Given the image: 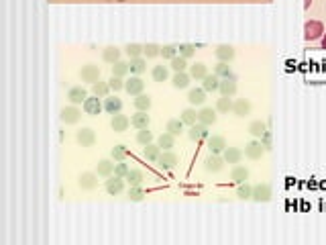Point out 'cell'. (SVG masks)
Listing matches in <instances>:
<instances>
[{"label": "cell", "instance_id": "obj_1", "mask_svg": "<svg viewBox=\"0 0 326 245\" xmlns=\"http://www.w3.org/2000/svg\"><path fill=\"white\" fill-rule=\"evenodd\" d=\"M60 119L64 125H75L80 119H82V110L78 108V104H69V106H64L62 112H60Z\"/></svg>", "mask_w": 326, "mask_h": 245}, {"label": "cell", "instance_id": "obj_2", "mask_svg": "<svg viewBox=\"0 0 326 245\" xmlns=\"http://www.w3.org/2000/svg\"><path fill=\"white\" fill-rule=\"evenodd\" d=\"M324 35V25L320 21H308L304 25V39L306 41H316Z\"/></svg>", "mask_w": 326, "mask_h": 245}, {"label": "cell", "instance_id": "obj_3", "mask_svg": "<svg viewBox=\"0 0 326 245\" xmlns=\"http://www.w3.org/2000/svg\"><path fill=\"white\" fill-rule=\"evenodd\" d=\"M80 78H82V82L96 84V82L100 80V68L94 66V64H86V66L80 70Z\"/></svg>", "mask_w": 326, "mask_h": 245}, {"label": "cell", "instance_id": "obj_4", "mask_svg": "<svg viewBox=\"0 0 326 245\" xmlns=\"http://www.w3.org/2000/svg\"><path fill=\"white\" fill-rule=\"evenodd\" d=\"M104 188H106V192H108L110 196H117V194L123 192V188H125V178H121V176H117V174H112V176H108V180L104 182Z\"/></svg>", "mask_w": 326, "mask_h": 245}, {"label": "cell", "instance_id": "obj_5", "mask_svg": "<svg viewBox=\"0 0 326 245\" xmlns=\"http://www.w3.org/2000/svg\"><path fill=\"white\" fill-rule=\"evenodd\" d=\"M271 196H273V192H271V186L269 184H257V186H253L251 200H255V202H269Z\"/></svg>", "mask_w": 326, "mask_h": 245}, {"label": "cell", "instance_id": "obj_6", "mask_svg": "<svg viewBox=\"0 0 326 245\" xmlns=\"http://www.w3.org/2000/svg\"><path fill=\"white\" fill-rule=\"evenodd\" d=\"M265 154V147H263V143H261V139L259 141H249L247 145H245V156L249 158V160H261V156Z\"/></svg>", "mask_w": 326, "mask_h": 245}, {"label": "cell", "instance_id": "obj_7", "mask_svg": "<svg viewBox=\"0 0 326 245\" xmlns=\"http://www.w3.org/2000/svg\"><path fill=\"white\" fill-rule=\"evenodd\" d=\"M222 165H224V158H220L218 154H210L204 160V169H206V172L216 174V172H220V169H222Z\"/></svg>", "mask_w": 326, "mask_h": 245}, {"label": "cell", "instance_id": "obj_8", "mask_svg": "<svg viewBox=\"0 0 326 245\" xmlns=\"http://www.w3.org/2000/svg\"><path fill=\"white\" fill-rule=\"evenodd\" d=\"M125 90L130 94V96H139V94H143V90H145V82L139 76H130V80L125 82Z\"/></svg>", "mask_w": 326, "mask_h": 245}, {"label": "cell", "instance_id": "obj_9", "mask_svg": "<svg viewBox=\"0 0 326 245\" xmlns=\"http://www.w3.org/2000/svg\"><path fill=\"white\" fill-rule=\"evenodd\" d=\"M84 112L86 115H100V110L104 108V104H100V96H88L86 100H84Z\"/></svg>", "mask_w": 326, "mask_h": 245}, {"label": "cell", "instance_id": "obj_10", "mask_svg": "<svg viewBox=\"0 0 326 245\" xmlns=\"http://www.w3.org/2000/svg\"><path fill=\"white\" fill-rule=\"evenodd\" d=\"M86 98H88V92H86V88H82V86H71V88L67 90V100H69L71 104H84Z\"/></svg>", "mask_w": 326, "mask_h": 245}, {"label": "cell", "instance_id": "obj_11", "mask_svg": "<svg viewBox=\"0 0 326 245\" xmlns=\"http://www.w3.org/2000/svg\"><path fill=\"white\" fill-rule=\"evenodd\" d=\"M188 137H190L192 141L208 139V137H210V131H208V127H206V125L196 123V125H192V127H190V131H188Z\"/></svg>", "mask_w": 326, "mask_h": 245}, {"label": "cell", "instance_id": "obj_12", "mask_svg": "<svg viewBox=\"0 0 326 245\" xmlns=\"http://www.w3.org/2000/svg\"><path fill=\"white\" fill-rule=\"evenodd\" d=\"M218 92L222 94V96H235V94H237V78H235V76H231V78H220Z\"/></svg>", "mask_w": 326, "mask_h": 245}, {"label": "cell", "instance_id": "obj_13", "mask_svg": "<svg viewBox=\"0 0 326 245\" xmlns=\"http://www.w3.org/2000/svg\"><path fill=\"white\" fill-rule=\"evenodd\" d=\"M75 139H78V143H80L82 147H94V143H96V133H94L92 129L84 127V129H80V131H78V135H75Z\"/></svg>", "mask_w": 326, "mask_h": 245}, {"label": "cell", "instance_id": "obj_14", "mask_svg": "<svg viewBox=\"0 0 326 245\" xmlns=\"http://www.w3.org/2000/svg\"><path fill=\"white\" fill-rule=\"evenodd\" d=\"M157 163H159L163 169H174V167L180 163V158H178V156H176V154L169 149V152H161V156H159Z\"/></svg>", "mask_w": 326, "mask_h": 245}, {"label": "cell", "instance_id": "obj_15", "mask_svg": "<svg viewBox=\"0 0 326 245\" xmlns=\"http://www.w3.org/2000/svg\"><path fill=\"white\" fill-rule=\"evenodd\" d=\"M214 55H216V60L218 62H233L235 60V47L233 45H218L216 49H214Z\"/></svg>", "mask_w": 326, "mask_h": 245}, {"label": "cell", "instance_id": "obj_16", "mask_svg": "<svg viewBox=\"0 0 326 245\" xmlns=\"http://www.w3.org/2000/svg\"><path fill=\"white\" fill-rule=\"evenodd\" d=\"M130 125V119L127 115H121V112H117V115H112V121H110V127L112 131H117V133H123V131H127Z\"/></svg>", "mask_w": 326, "mask_h": 245}, {"label": "cell", "instance_id": "obj_17", "mask_svg": "<svg viewBox=\"0 0 326 245\" xmlns=\"http://www.w3.org/2000/svg\"><path fill=\"white\" fill-rule=\"evenodd\" d=\"M80 188L82 190H94L96 186H98V174H92V172H84L78 180Z\"/></svg>", "mask_w": 326, "mask_h": 245}, {"label": "cell", "instance_id": "obj_18", "mask_svg": "<svg viewBox=\"0 0 326 245\" xmlns=\"http://www.w3.org/2000/svg\"><path fill=\"white\" fill-rule=\"evenodd\" d=\"M226 139L222 135H212V137H208V149H210V154H222L224 149H226Z\"/></svg>", "mask_w": 326, "mask_h": 245}, {"label": "cell", "instance_id": "obj_19", "mask_svg": "<svg viewBox=\"0 0 326 245\" xmlns=\"http://www.w3.org/2000/svg\"><path fill=\"white\" fill-rule=\"evenodd\" d=\"M121 49L119 47H114V45H108V47H104L102 49V60L106 62V64H117V62H121Z\"/></svg>", "mask_w": 326, "mask_h": 245}, {"label": "cell", "instance_id": "obj_20", "mask_svg": "<svg viewBox=\"0 0 326 245\" xmlns=\"http://www.w3.org/2000/svg\"><path fill=\"white\" fill-rule=\"evenodd\" d=\"M149 115H147V110H137L135 115L130 117V125L135 127V129H147L149 127Z\"/></svg>", "mask_w": 326, "mask_h": 245}, {"label": "cell", "instance_id": "obj_21", "mask_svg": "<svg viewBox=\"0 0 326 245\" xmlns=\"http://www.w3.org/2000/svg\"><path fill=\"white\" fill-rule=\"evenodd\" d=\"M161 152H163V149H161L159 145H153V143L143 145V158H145L147 162H157L159 156H161Z\"/></svg>", "mask_w": 326, "mask_h": 245}, {"label": "cell", "instance_id": "obj_22", "mask_svg": "<svg viewBox=\"0 0 326 245\" xmlns=\"http://www.w3.org/2000/svg\"><path fill=\"white\" fill-rule=\"evenodd\" d=\"M123 108V100L117 98V96H106L104 98V110L108 112V115H117V112H121Z\"/></svg>", "mask_w": 326, "mask_h": 245}, {"label": "cell", "instance_id": "obj_23", "mask_svg": "<svg viewBox=\"0 0 326 245\" xmlns=\"http://www.w3.org/2000/svg\"><path fill=\"white\" fill-rule=\"evenodd\" d=\"M188 100H190L192 106H200V104H204V100H206V90H204V88H194V90H190Z\"/></svg>", "mask_w": 326, "mask_h": 245}, {"label": "cell", "instance_id": "obj_24", "mask_svg": "<svg viewBox=\"0 0 326 245\" xmlns=\"http://www.w3.org/2000/svg\"><path fill=\"white\" fill-rule=\"evenodd\" d=\"M198 123H202V125H206V127L214 125V123H216V110H212V108H202V110L198 112Z\"/></svg>", "mask_w": 326, "mask_h": 245}, {"label": "cell", "instance_id": "obj_25", "mask_svg": "<svg viewBox=\"0 0 326 245\" xmlns=\"http://www.w3.org/2000/svg\"><path fill=\"white\" fill-rule=\"evenodd\" d=\"M114 162H110V160H100L98 162V167H96V174L98 176H102V178H108V176H112L114 174Z\"/></svg>", "mask_w": 326, "mask_h": 245}, {"label": "cell", "instance_id": "obj_26", "mask_svg": "<svg viewBox=\"0 0 326 245\" xmlns=\"http://www.w3.org/2000/svg\"><path fill=\"white\" fill-rule=\"evenodd\" d=\"M233 112L237 117H247L249 112H251V102L245 100V98H239L233 102Z\"/></svg>", "mask_w": 326, "mask_h": 245}, {"label": "cell", "instance_id": "obj_27", "mask_svg": "<svg viewBox=\"0 0 326 245\" xmlns=\"http://www.w3.org/2000/svg\"><path fill=\"white\" fill-rule=\"evenodd\" d=\"M190 80H192L190 74H186V72H176V76L171 78V84H174V88H178V90H184V88L190 86Z\"/></svg>", "mask_w": 326, "mask_h": 245}, {"label": "cell", "instance_id": "obj_28", "mask_svg": "<svg viewBox=\"0 0 326 245\" xmlns=\"http://www.w3.org/2000/svg\"><path fill=\"white\" fill-rule=\"evenodd\" d=\"M231 180H233L237 186L243 184V182H247V180H249V169L243 167V165H235L233 172H231Z\"/></svg>", "mask_w": 326, "mask_h": 245}, {"label": "cell", "instance_id": "obj_29", "mask_svg": "<svg viewBox=\"0 0 326 245\" xmlns=\"http://www.w3.org/2000/svg\"><path fill=\"white\" fill-rule=\"evenodd\" d=\"M218 86H220V78L216 76V74H208V76L202 80V88L206 92H216Z\"/></svg>", "mask_w": 326, "mask_h": 245}, {"label": "cell", "instance_id": "obj_30", "mask_svg": "<svg viewBox=\"0 0 326 245\" xmlns=\"http://www.w3.org/2000/svg\"><path fill=\"white\" fill-rule=\"evenodd\" d=\"M222 154H224V162L226 163H239L243 160V152H241V149H237V147H226Z\"/></svg>", "mask_w": 326, "mask_h": 245}, {"label": "cell", "instance_id": "obj_31", "mask_svg": "<svg viewBox=\"0 0 326 245\" xmlns=\"http://www.w3.org/2000/svg\"><path fill=\"white\" fill-rule=\"evenodd\" d=\"M129 66H130V74H135V76H139V74H143L145 70H147V60L143 58H132L130 62H129Z\"/></svg>", "mask_w": 326, "mask_h": 245}, {"label": "cell", "instance_id": "obj_32", "mask_svg": "<svg viewBox=\"0 0 326 245\" xmlns=\"http://www.w3.org/2000/svg\"><path fill=\"white\" fill-rule=\"evenodd\" d=\"M157 145L163 149V152H169L171 147H176V135H171V133H161L159 139H157Z\"/></svg>", "mask_w": 326, "mask_h": 245}, {"label": "cell", "instance_id": "obj_33", "mask_svg": "<svg viewBox=\"0 0 326 245\" xmlns=\"http://www.w3.org/2000/svg\"><path fill=\"white\" fill-rule=\"evenodd\" d=\"M190 76L194 78V80H204L208 76V68L204 64H194V66H190Z\"/></svg>", "mask_w": 326, "mask_h": 245}, {"label": "cell", "instance_id": "obj_34", "mask_svg": "<svg viewBox=\"0 0 326 245\" xmlns=\"http://www.w3.org/2000/svg\"><path fill=\"white\" fill-rule=\"evenodd\" d=\"M143 55H145L147 60L157 58V55H161V45H157V43H145L143 45Z\"/></svg>", "mask_w": 326, "mask_h": 245}, {"label": "cell", "instance_id": "obj_35", "mask_svg": "<svg viewBox=\"0 0 326 245\" xmlns=\"http://www.w3.org/2000/svg\"><path fill=\"white\" fill-rule=\"evenodd\" d=\"M130 72V66L129 62H117V64H112V76H119V78H125L127 74Z\"/></svg>", "mask_w": 326, "mask_h": 245}, {"label": "cell", "instance_id": "obj_36", "mask_svg": "<svg viewBox=\"0 0 326 245\" xmlns=\"http://www.w3.org/2000/svg\"><path fill=\"white\" fill-rule=\"evenodd\" d=\"M233 96H222L216 100V110L218 112H224V115H228V112H233Z\"/></svg>", "mask_w": 326, "mask_h": 245}, {"label": "cell", "instance_id": "obj_37", "mask_svg": "<svg viewBox=\"0 0 326 245\" xmlns=\"http://www.w3.org/2000/svg\"><path fill=\"white\" fill-rule=\"evenodd\" d=\"M92 92L96 94V96L106 98V96H108V92H110V86H108V82H102V80H98L96 84H92Z\"/></svg>", "mask_w": 326, "mask_h": 245}, {"label": "cell", "instance_id": "obj_38", "mask_svg": "<svg viewBox=\"0 0 326 245\" xmlns=\"http://www.w3.org/2000/svg\"><path fill=\"white\" fill-rule=\"evenodd\" d=\"M130 186H141L143 184V180H145V176H143V172L141 169H130V172L127 174V178H125Z\"/></svg>", "mask_w": 326, "mask_h": 245}, {"label": "cell", "instance_id": "obj_39", "mask_svg": "<svg viewBox=\"0 0 326 245\" xmlns=\"http://www.w3.org/2000/svg\"><path fill=\"white\" fill-rule=\"evenodd\" d=\"M182 121H184V125H188V127L196 125V123H198V112H196V108H186V110L182 112Z\"/></svg>", "mask_w": 326, "mask_h": 245}, {"label": "cell", "instance_id": "obj_40", "mask_svg": "<svg viewBox=\"0 0 326 245\" xmlns=\"http://www.w3.org/2000/svg\"><path fill=\"white\" fill-rule=\"evenodd\" d=\"M167 133H171V135H180V133H184V121L182 119H171L169 123H167Z\"/></svg>", "mask_w": 326, "mask_h": 245}, {"label": "cell", "instance_id": "obj_41", "mask_svg": "<svg viewBox=\"0 0 326 245\" xmlns=\"http://www.w3.org/2000/svg\"><path fill=\"white\" fill-rule=\"evenodd\" d=\"M110 156H112L114 162H125L127 156H129V149H127L125 145H114L112 152H110Z\"/></svg>", "mask_w": 326, "mask_h": 245}, {"label": "cell", "instance_id": "obj_42", "mask_svg": "<svg viewBox=\"0 0 326 245\" xmlns=\"http://www.w3.org/2000/svg\"><path fill=\"white\" fill-rule=\"evenodd\" d=\"M237 196H239L241 200H251V196H253V186H249L247 182L239 184V188H237Z\"/></svg>", "mask_w": 326, "mask_h": 245}, {"label": "cell", "instance_id": "obj_43", "mask_svg": "<svg viewBox=\"0 0 326 245\" xmlns=\"http://www.w3.org/2000/svg\"><path fill=\"white\" fill-rule=\"evenodd\" d=\"M214 74L218 78H231L233 76V72H231V66H228L226 62H218L214 66Z\"/></svg>", "mask_w": 326, "mask_h": 245}, {"label": "cell", "instance_id": "obj_44", "mask_svg": "<svg viewBox=\"0 0 326 245\" xmlns=\"http://www.w3.org/2000/svg\"><path fill=\"white\" fill-rule=\"evenodd\" d=\"M130 202H143L145 198V190L141 186H130V190H129V196H127Z\"/></svg>", "mask_w": 326, "mask_h": 245}, {"label": "cell", "instance_id": "obj_45", "mask_svg": "<svg viewBox=\"0 0 326 245\" xmlns=\"http://www.w3.org/2000/svg\"><path fill=\"white\" fill-rule=\"evenodd\" d=\"M249 131H251V135L253 137H263V133H265V131H267V125L263 123V121H253L251 125H249Z\"/></svg>", "mask_w": 326, "mask_h": 245}, {"label": "cell", "instance_id": "obj_46", "mask_svg": "<svg viewBox=\"0 0 326 245\" xmlns=\"http://www.w3.org/2000/svg\"><path fill=\"white\" fill-rule=\"evenodd\" d=\"M125 53L129 55V60L141 58V55H143V45H139V43H129V45H125Z\"/></svg>", "mask_w": 326, "mask_h": 245}, {"label": "cell", "instance_id": "obj_47", "mask_svg": "<svg viewBox=\"0 0 326 245\" xmlns=\"http://www.w3.org/2000/svg\"><path fill=\"white\" fill-rule=\"evenodd\" d=\"M135 108L137 110H149L151 108V96L149 94H139V96H135Z\"/></svg>", "mask_w": 326, "mask_h": 245}, {"label": "cell", "instance_id": "obj_48", "mask_svg": "<svg viewBox=\"0 0 326 245\" xmlns=\"http://www.w3.org/2000/svg\"><path fill=\"white\" fill-rule=\"evenodd\" d=\"M151 76H153V80H155V82H165L167 80V68L163 64L155 66V68H153V72H151Z\"/></svg>", "mask_w": 326, "mask_h": 245}, {"label": "cell", "instance_id": "obj_49", "mask_svg": "<svg viewBox=\"0 0 326 245\" xmlns=\"http://www.w3.org/2000/svg\"><path fill=\"white\" fill-rule=\"evenodd\" d=\"M178 51H180V55H182V58L190 60L192 55L196 53V45H194V43H182V45H178Z\"/></svg>", "mask_w": 326, "mask_h": 245}, {"label": "cell", "instance_id": "obj_50", "mask_svg": "<svg viewBox=\"0 0 326 245\" xmlns=\"http://www.w3.org/2000/svg\"><path fill=\"white\" fill-rule=\"evenodd\" d=\"M137 141H139L141 145H149V143H153V133L149 131V127H147V129H139Z\"/></svg>", "mask_w": 326, "mask_h": 245}, {"label": "cell", "instance_id": "obj_51", "mask_svg": "<svg viewBox=\"0 0 326 245\" xmlns=\"http://www.w3.org/2000/svg\"><path fill=\"white\" fill-rule=\"evenodd\" d=\"M161 55H163V60H174L176 55H180V51H178V45H163L161 47Z\"/></svg>", "mask_w": 326, "mask_h": 245}, {"label": "cell", "instance_id": "obj_52", "mask_svg": "<svg viewBox=\"0 0 326 245\" xmlns=\"http://www.w3.org/2000/svg\"><path fill=\"white\" fill-rule=\"evenodd\" d=\"M171 68H174L176 72H186V68H188V60L182 58V55H176V58L171 60Z\"/></svg>", "mask_w": 326, "mask_h": 245}, {"label": "cell", "instance_id": "obj_53", "mask_svg": "<svg viewBox=\"0 0 326 245\" xmlns=\"http://www.w3.org/2000/svg\"><path fill=\"white\" fill-rule=\"evenodd\" d=\"M129 172H130V167H129L125 162H117V165H114V174L121 176V178H127Z\"/></svg>", "mask_w": 326, "mask_h": 245}, {"label": "cell", "instance_id": "obj_54", "mask_svg": "<svg viewBox=\"0 0 326 245\" xmlns=\"http://www.w3.org/2000/svg\"><path fill=\"white\" fill-rule=\"evenodd\" d=\"M108 86H110V90L119 92V90H123V88H125V82H123V78H119V76H112V78L108 80Z\"/></svg>", "mask_w": 326, "mask_h": 245}, {"label": "cell", "instance_id": "obj_55", "mask_svg": "<svg viewBox=\"0 0 326 245\" xmlns=\"http://www.w3.org/2000/svg\"><path fill=\"white\" fill-rule=\"evenodd\" d=\"M271 141H273L271 133H269V131H265L263 137H261V143H263V147H265V152H269V149H271Z\"/></svg>", "mask_w": 326, "mask_h": 245}, {"label": "cell", "instance_id": "obj_56", "mask_svg": "<svg viewBox=\"0 0 326 245\" xmlns=\"http://www.w3.org/2000/svg\"><path fill=\"white\" fill-rule=\"evenodd\" d=\"M310 6H312V0H304V8H306V10H308Z\"/></svg>", "mask_w": 326, "mask_h": 245}, {"label": "cell", "instance_id": "obj_57", "mask_svg": "<svg viewBox=\"0 0 326 245\" xmlns=\"http://www.w3.org/2000/svg\"><path fill=\"white\" fill-rule=\"evenodd\" d=\"M322 49H326V33L322 35Z\"/></svg>", "mask_w": 326, "mask_h": 245}]
</instances>
